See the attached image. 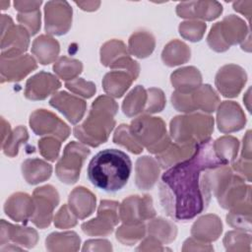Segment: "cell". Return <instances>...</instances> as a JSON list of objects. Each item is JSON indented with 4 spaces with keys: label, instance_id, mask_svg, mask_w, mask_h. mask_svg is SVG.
I'll list each match as a JSON object with an SVG mask.
<instances>
[{
    "label": "cell",
    "instance_id": "7402d4cb",
    "mask_svg": "<svg viewBox=\"0 0 252 252\" xmlns=\"http://www.w3.org/2000/svg\"><path fill=\"white\" fill-rule=\"evenodd\" d=\"M137 77L126 69L108 72L102 81L104 92L112 96L121 97Z\"/></svg>",
    "mask_w": 252,
    "mask_h": 252
},
{
    "label": "cell",
    "instance_id": "52a82bcc",
    "mask_svg": "<svg viewBox=\"0 0 252 252\" xmlns=\"http://www.w3.org/2000/svg\"><path fill=\"white\" fill-rule=\"evenodd\" d=\"M90 153L91 151L83 144L74 141L69 143L55 167L57 177L66 184L77 182L83 163Z\"/></svg>",
    "mask_w": 252,
    "mask_h": 252
},
{
    "label": "cell",
    "instance_id": "f907efd6",
    "mask_svg": "<svg viewBox=\"0 0 252 252\" xmlns=\"http://www.w3.org/2000/svg\"><path fill=\"white\" fill-rule=\"evenodd\" d=\"M75 3L78 6H80L82 10H85V11H94L100 5L99 1H87V2H75Z\"/></svg>",
    "mask_w": 252,
    "mask_h": 252
},
{
    "label": "cell",
    "instance_id": "4fadbf2b",
    "mask_svg": "<svg viewBox=\"0 0 252 252\" xmlns=\"http://www.w3.org/2000/svg\"><path fill=\"white\" fill-rule=\"evenodd\" d=\"M31 128L36 135H52L59 141H64L70 134L69 127L53 113L45 109H37L30 118Z\"/></svg>",
    "mask_w": 252,
    "mask_h": 252
},
{
    "label": "cell",
    "instance_id": "7a4b0ae2",
    "mask_svg": "<svg viewBox=\"0 0 252 252\" xmlns=\"http://www.w3.org/2000/svg\"><path fill=\"white\" fill-rule=\"evenodd\" d=\"M132 170L130 158L122 151L106 149L98 152L88 165V178L96 188L114 193L128 182Z\"/></svg>",
    "mask_w": 252,
    "mask_h": 252
},
{
    "label": "cell",
    "instance_id": "d4e9b609",
    "mask_svg": "<svg viewBox=\"0 0 252 252\" xmlns=\"http://www.w3.org/2000/svg\"><path fill=\"white\" fill-rule=\"evenodd\" d=\"M222 225L220 220L215 215H207L195 221L191 233L200 241H214L221 233Z\"/></svg>",
    "mask_w": 252,
    "mask_h": 252
},
{
    "label": "cell",
    "instance_id": "681fc988",
    "mask_svg": "<svg viewBox=\"0 0 252 252\" xmlns=\"http://www.w3.org/2000/svg\"><path fill=\"white\" fill-rule=\"evenodd\" d=\"M41 3V1H15L14 6L20 13H29L38 10Z\"/></svg>",
    "mask_w": 252,
    "mask_h": 252
},
{
    "label": "cell",
    "instance_id": "c3c4849f",
    "mask_svg": "<svg viewBox=\"0 0 252 252\" xmlns=\"http://www.w3.org/2000/svg\"><path fill=\"white\" fill-rule=\"evenodd\" d=\"M54 224L59 228H68L77 224V217L67 205L62 206L54 218Z\"/></svg>",
    "mask_w": 252,
    "mask_h": 252
},
{
    "label": "cell",
    "instance_id": "5b68a950",
    "mask_svg": "<svg viewBox=\"0 0 252 252\" xmlns=\"http://www.w3.org/2000/svg\"><path fill=\"white\" fill-rule=\"evenodd\" d=\"M129 129L136 141L152 154L158 155L170 145L165 124L159 117L140 116L131 122Z\"/></svg>",
    "mask_w": 252,
    "mask_h": 252
},
{
    "label": "cell",
    "instance_id": "816d5d0a",
    "mask_svg": "<svg viewBox=\"0 0 252 252\" xmlns=\"http://www.w3.org/2000/svg\"><path fill=\"white\" fill-rule=\"evenodd\" d=\"M243 151H242V158H248L250 160V131L246 133V137L243 139Z\"/></svg>",
    "mask_w": 252,
    "mask_h": 252
},
{
    "label": "cell",
    "instance_id": "603a6c76",
    "mask_svg": "<svg viewBox=\"0 0 252 252\" xmlns=\"http://www.w3.org/2000/svg\"><path fill=\"white\" fill-rule=\"evenodd\" d=\"M158 162L150 157L138 158L136 162V185L142 190L151 189L157 182L159 174Z\"/></svg>",
    "mask_w": 252,
    "mask_h": 252
},
{
    "label": "cell",
    "instance_id": "d590c367",
    "mask_svg": "<svg viewBox=\"0 0 252 252\" xmlns=\"http://www.w3.org/2000/svg\"><path fill=\"white\" fill-rule=\"evenodd\" d=\"M128 56V51L125 44L120 40H110L101 46L100 60L104 66H110L119 58Z\"/></svg>",
    "mask_w": 252,
    "mask_h": 252
},
{
    "label": "cell",
    "instance_id": "8fae6325",
    "mask_svg": "<svg viewBox=\"0 0 252 252\" xmlns=\"http://www.w3.org/2000/svg\"><path fill=\"white\" fill-rule=\"evenodd\" d=\"M45 31L55 35L65 34L72 23V8L66 1H48L44 7Z\"/></svg>",
    "mask_w": 252,
    "mask_h": 252
},
{
    "label": "cell",
    "instance_id": "60d3db41",
    "mask_svg": "<svg viewBox=\"0 0 252 252\" xmlns=\"http://www.w3.org/2000/svg\"><path fill=\"white\" fill-rule=\"evenodd\" d=\"M113 142L128 149L133 154H140L143 152V147L136 141L130 132L128 125L121 124L115 131Z\"/></svg>",
    "mask_w": 252,
    "mask_h": 252
},
{
    "label": "cell",
    "instance_id": "ee69618b",
    "mask_svg": "<svg viewBox=\"0 0 252 252\" xmlns=\"http://www.w3.org/2000/svg\"><path fill=\"white\" fill-rule=\"evenodd\" d=\"M61 141L57 138L47 137L38 141V148L40 154L48 160L54 161L59 154Z\"/></svg>",
    "mask_w": 252,
    "mask_h": 252
},
{
    "label": "cell",
    "instance_id": "9a60e30c",
    "mask_svg": "<svg viewBox=\"0 0 252 252\" xmlns=\"http://www.w3.org/2000/svg\"><path fill=\"white\" fill-rule=\"evenodd\" d=\"M36 68L35 60L29 54L1 57V83L21 81Z\"/></svg>",
    "mask_w": 252,
    "mask_h": 252
},
{
    "label": "cell",
    "instance_id": "f35d334b",
    "mask_svg": "<svg viewBox=\"0 0 252 252\" xmlns=\"http://www.w3.org/2000/svg\"><path fill=\"white\" fill-rule=\"evenodd\" d=\"M29 139V135L27 129L23 126H18L9 137L6 138L4 142H2V150L6 156L11 158L17 156L19 146L25 143Z\"/></svg>",
    "mask_w": 252,
    "mask_h": 252
},
{
    "label": "cell",
    "instance_id": "277c9868",
    "mask_svg": "<svg viewBox=\"0 0 252 252\" xmlns=\"http://www.w3.org/2000/svg\"><path fill=\"white\" fill-rule=\"evenodd\" d=\"M213 130L214 119L206 114L176 116L170 121V134L177 144L196 145L209 139Z\"/></svg>",
    "mask_w": 252,
    "mask_h": 252
},
{
    "label": "cell",
    "instance_id": "44dd1931",
    "mask_svg": "<svg viewBox=\"0 0 252 252\" xmlns=\"http://www.w3.org/2000/svg\"><path fill=\"white\" fill-rule=\"evenodd\" d=\"M8 241H13L18 245L33 247L37 242V232L33 228L13 225L5 220H1V246Z\"/></svg>",
    "mask_w": 252,
    "mask_h": 252
},
{
    "label": "cell",
    "instance_id": "f1b7e54d",
    "mask_svg": "<svg viewBox=\"0 0 252 252\" xmlns=\"http://www.w3.org/2000/svg\"><path fill=\"white\" fill-rule=\"evenodd\" d=\"M59 50L58 41L49 35H39L32 42V52L43 65L53 62L58 56Z\"/></svg>",
    "mask_w": 252,
    "mask_h": 252
},
{
    "label": "cell",
    "instance_id": "9c48e42d",
    "mask_svg": "<svg viewBox=\"0 0 252 252\" xmlns=\"http://www.w3.org/2000/svg\"><path fill=\"white\" fill-rule=\"evenodd\" d=\"M34 211L31 218L37 227L44 228L49 225L52 219L53 209L59 203V195L54 187L45 185L36 188L32 196Z\"/></svg>",
    "mask_w": 252,
    "mask_h": 252
},
{
    "label": "cell",
    "instance_id": "836d02e7",
    "mask_svg": "<svg viewBox=\"0 0 252 252\" xmlns=\"http://www.w3.org/2000/svg\"><path fill=\"white\" fill-rule=\"evenodd\" d=\"M149 234L157 238L160 243H168L175 239L176 236V226L163 219L153 220L148 224Z\"/></svg>",
    "mask_w": 252,
    "mask_h": 252
},
{
    "label": "cell",
    "instance_id": "e575fe53",
    "mask_svg": "<svg viewBox=\"0 0 252 252\" xmlns=\"http://www.w3.org/2000/svg\"><path fill=\"white\" fill-rule=\"evenodd\" d=\"M238 147V140L231 136H224L214 142L216 154L222 161H224L225 164H228V162L232 161L236 158Z\"/></svg>",
    "mask_w": 252,
    "mask_h": 252
},
{
    "label": "cell",
    "instance_id": "e0dca14e",
    "mask_svg": "<svg viewBox=\"0 0 252 252\" xmlns=\"http://www.w3.org/2000/svg\"><path fill=\"white\" fill-rule=\"evenodd\" d=\"M222 12V6L217 1L183 2L176 7V13L181 18L203 19L212 21Z\"/></svg>",
    "mask_w": 252,
    "mask_h": 252
},
{
    "label": "cell",
    "instance_id": "83f0119b",
    "mask_svg": "<svg viewBox=\"0 0 252 252\" xmlns=\"http://www.w3.org/2000/svg\"><path fill=\"white\" fill-rule=\"evenodd\" d=\"M202 77L195 67H185L171 74V84L179 93H191L201 86Z\"/></svg>",
    "mask_w": 252,
    "mask_h": 252
},
{
    "label": "cell",
    "instance_id": "f6af8a7d",
    "mask_svg": "<svg viewBox=\"0 0 252 252\" xmlns=\"http://www.w3.org/2000/svg\"><path fill=\"white\" fill-rule=\"evenodd\" d=\"M18 22L23 26L31 35L35 34L40 29V11L35 10L29 13H19Z\"/></svg>",
    "mask_w": 252,
    "mask_h": 252
},
{
    "label": "cell",
    "instance_id": "cb8c5ba5",
    "mask_svg": "<svg viewBox=\"0 0 252 252\" xmlns=\"http://www.w3.org/2000/svg\"><path fill=\"white\" fill-rule=\"evenodd\" d=\"M69 207L77 218L83 220L94 212L95 196L84 187H77L69 195Z\"/></svg>",
    "mask_w": 252,
    "mask_h": 252
},
{
    "label": "cell",
    "instance_id": "b9f144b4",
    "mask_svg": "<svg viewBox=\"0 0 252 252\" xmlns=\"http://www.w3.org/2000/svg\"><path fill=\"white\" fill-rule=\"evenodd\" d=\"M205 31H206V24L198 21L183 22L179 26V33L184 38L194 42L201 40Z\"/></svg>",
    "mask_w": 252,
    "mask_h": 252
},
{
    "label": "cell",
    "instance_id": "f546056e",
    "mask_svg": "<svg viewBox=\"0 0 252 252\" xmlns=\"http://www.w3.org/2000/svg\"><path fill=\"white\" fill-rule=\"evenodd\" d=\"M22 172L29 184H37L50 177L52 166L39 158H29L23 162Z\"/></svg>",
    "mask_w": 252,
    "mask_h": 252
},
{
    "label": "cell",
    "instance_id": "74e56055",
    "mask_svg": "<svg viewBox=\"0 0 252 252\" xmlns=\"http://www.w3.org/2000/svg\"><path fill=\"white\" fill-rule=\"evenodd\" d=\"M146 227L144 223L126 224L124 223L116 231V238L125 245H132L136 243L140 238L144 237Z\"/></svg>",
    "mask_w": 252,
    "mask_h": 252
},
{
    "label": "cell",
    "instance_id": "7dc6e473",
    "mask_svg": "<svg viewBox=\"0 0 252 252\" xmlns=\"http://www.w3.org/2000/svg\"><path fill=\"white\" fill-rule=\"evenodd\" d=\"M250 213L242 212V211H230V213L226 216V221L229 225L239 228V229H247L250 230Z\"/></svg>",
    "mask_w": 252,
    "mask_h": 252
},
{
    "label": "cell",
    "instance_id": "ba28073f",
    "mask_svg": "<svg viewBox=\"0 0 252 252\" xmlns=\"http://www.w3.org/2000/svg\"><path fill=\"white\" fill-rule=\"evenodd\" d=\"M1 57L22 55L29 46L30 32L23 26H15L7 15H1Z\"/></svg>",
    "mask_w": 252,
    "mask_h": 252
},
{
    "label": "cell",
    "instance_id": "bcb514c9",
    "mask_svg": "<svg viewBox=\"0 0 252 252\" xmlns=\"http://www.w3.org/2000/svg\"><path fill=\"white\" fill-rule=\"evenodd\" d=\"M65 86L71 92L87 98L93 96L95 93V85L92 82H86L82 78H76L72 81L66 82Z\"/></svg>",
    "mask_w": 252,
    "mask_h": 252
},
{
    "label": "cell",
    "instance_id": "ab89813d",
    "mask_svg": "<svg viewBox=\"0 0 252 252\" xmlns=\"http://www.w3.org/2000/svg\"><path fill=\"white\" fill-rule=\"evenodd\" d=\"M63 244L68 245L71 250H76L73 246L78 249V245L80 244V238L73 231H67L63 233L54 232L46 238V248L48 250H55L58 245L63 246ZM62 246L60 250H62Z\"/></svg>",
    "mask_w": 252,
    "mask_h": 252
},
{
    "label": "cell",
    "instance_id": "3957f363",
    "mask_svg": "<svg viewBox=\"0 0 252 252\" xmlns=\"http://www.w3.org/2000/svg\"><path fill=\"white\" fill-rule=\"evenodd\" d=\"M118 106L109 96L100 95L92 104L88 118L74 128V135L83 144L97 147L103 144L112 131Z\"/></svg>",
    "mask_w": 252,
    "mask_h": 252
},
{
    "label": "cell",
    "instance_id": "7bdbcfd3",
    "mask_svg": "<svg viewBox=\"0 0 252 252\" xmlns=\"http://www.w3.org/2000/svg\"><path fill=\"white\" fill-rule=\"evenodd\" d=\"M147 103L145 107V112L156 113L161 111L165 104V98L162 91L159 89H149L147 91Z\"/></svg>",
    "mask_w": 252,
    "mask_h": 252
},
{
    "label": "cell",
    "instance_id": "4dcf8cb0",
    "mask_svg": "<svg viewBox=\"0 0 252 252\" xmlns=\"http://www.w3.org/2000/svg\"><path fill=\"white\" fill-rule=\"evenodd\" d=\"M161 58L167 66L183 64L190 59V49L185 43L179 40H172L164 46Z\"/></svg>",
    "mask_w": 252,
    "mask_h": 252
},
{
    "label": "cell",
    "instance_id": "7c38bea8",
    "mask_svg": "<svg viewBox=\"0 0 252 252\" xmlns=\"http://www.w3.org/2000/svg\"><path fill=\"white\" fill-rule=\"evenodd\" d=\"M120 220L126 224L142 223L156 216L151 196H130L125 199L119 209Z\"/></svg>",
    "mask_w": 252,
    "mask_h": 252
},
{
    "label": "cell",
    "instance_id": "2e32d148",
    "mask_svg": "<svg viewBox=\"0 0 252 252\" xmlns=\"http://www.w3.org/2000/svg\"><path fill=\"white\" fill-rule=\"evenodd\" d=\"M60 86L61 84L55 76L42 71L28 80L25 96L32 100L44 99L57 91Z\"/></svg>",
    "mask_w": 252,
    "mask_h": 252
},
{
    "label": "cell",
    "instance_id": "8992f818",
    "mask_svg": "<svg viewBox=\"0 0 252 252\" xmlns=\"http://www.w3.org/2000/svg\"><path fill=\"white\" fill-rule=\"evenodd\" d=\"M248 32L245 23L234 15L225 17L222 22L215 24L208 35V44L212 49L222 52L231 44H236L245 38Z\"/></svg>",
    "mask_w": 252,
    "mask_h": 252
},
{
    "label": "cell",
    "instance_id": "ffe728a7",
    "mask_svg": "<svg viewBox=\"0 0 252 252\" xmlns=\"http://www.w3.org/2000/svg\"><path fill=\"white\" fill-rule=\"evenodd\" d=\"M4 211L12 220L26 223L33 214V200L26 193H15L7 199Z\"/></svg>",
    "mask_w": 252,
    "mask_h": 252
},
{
    "label": "cell",
    "instance_id": "484cf974",
    "mask_svg": "<svg viewBox=\"0 0 252 252\" xmlns=\"http://www.w3.org/2000/svg\"><path fill=\"white\" fill-rule=\"evenodd\" d=\"M191 111L201 109L205 112H214L220 102L219 96L210 85L200 86L195 91L188 93Z\"/></svg>",
    "mask_w": 252,
    "mask_h": 252
},
{
    "label": "cell",
    "instance_id": "6da1fadb",
    "mask_svg": "<svg viewBox=\"0 0 252 252\" xmlns=\"http://www.w3.org/2000/svg\"><path fill=\"white\" fill-rule=\"evenodd\" d=\"M222 165L227 164L218 157L209 138L197 144L190 158L170 166L159 183V199L166 215L187 221L203 213L211 201L210 172Z\"/></svg>",
    "mask_w": 252,
    "mask_h": 252
},
{
    "label": "cell",
    "instance_id": "4316f807",
    "mask_svg": "<svg viewBox=\"0 0 252 252\" xmlns=\"http://www.w3.org/2000/svg\"><path fill=\"white\" fill-rule=\"evenodd\" d=\"M196 146L197 144H170L163 152L157 155V161L162 168L170 167L190 158L193 155Z\"/></svg>",
    "mask_w": 252,
    "mask_h": 252
},
{
    "label": "cell",
    "instance_id": "1f68e13d",
    "mask_svg": "<svg viewBox=\"0 0 252 252\" xmlns=\"http://www.w3.org/2000/svg\"><path fill=\"white\" fill-rule=\"evenodd\" d=\"M147 97V91L142 86H137L124 99L122 104L123 113L128 117H133L145 111Z\"/></svg>",
    "mask_w": 252,
    "mask_h": 252
},
{
    "label": "cell",
    "instance_id": "ac0fdd59",
    "mask_svg": "<svg viewBox=\"0 0 252 252\" xmlns=\"http://www.w3.org/2000/svg\"><path fill=\"white\" fill-rule=\"evenodd\" d=\"M49 104L59 110L72 124L79 122L86 111V102L66 92L55 94L49 100Z\"/></svg>",
    "mask_w": 252,
    "mask_h": 252
},
{
    "label": "cell",
    "instance_id": "5bb4252c",
    "mask_svg": "<svg viewBox=\"0 0 252 252\" xmlns=\"http://www.w3.org/2000/svg\"><path fill=\"white\" fill-rule=\"evenodd\" d=\"M246 73L244 70L233 64L221 67L216 76V86L219 92L226 97L237 96L246 83Z\"/></svg>",
    "mask_w": 252,
    "mask_h": 252
},
{
    "label": "cell",
    "instance_id": "d6986e66",
    "mask_svg": "<svg viewBox=\"0 0 252 252\" xmlns=\"http://www.w3.org/2000/svg\"><path fill=\"white\" fill-rule=\"evenodd\" d=\"M246 122L241 107L234 101H223L220 103L218 114V128L222 133H230L243 128Z\"/></svg>",
    "mask_w": 252,
    "mask_h": 252
},
{
    "label": "cell",
    "instance_id": "30bf717a",
    "mask_svg": "<svg viewBox=\"0 0 252 252\" xmlns=\"http://www.w3.org/2000/svg\"><path fill=\"white\" fill-rule=\"evenodd\" d=\"M119 204L114 201H100L97 217L82 224V229L89 235H107L119 221Z\"/></svg>",
    "mask_w": 252,
    "mask_h": 252
},
{
    "label": "cell",
    "instance_id": "d6a6232c",
    "mask_svg": "<svg viewBox=\"0 0 252 252\" xmlns=\"http://www.w3.org/2000/svg\"><path fill=\"white\" fill-rule=\"evenodd\" d=\"M154 48L155 38L147 32H135L129 39L130 52L139 58H145L151 55Z\"/></svg>",
    "mask_w": 252,
    "mask_h": 252
},
{
    "label": "cell",
    "instance_id": "8d00e7d4",
    "mask_svg": "<svg viewBox=\"0 0 252 252\" xmlns=\"http://www.w3.org/2000/svg\"><path fill=\"white\" fill-rule=\"evenodd\" d=\"M83 65L81 61L76 59H70L68 57H60L54 64V72L65 81H72L82 72Z\"/></svg>",
    "mask_w": 252,
    "mask_h": 252
}]
</instances>
